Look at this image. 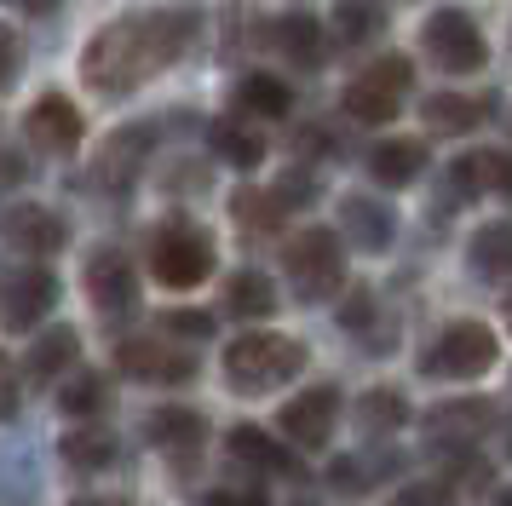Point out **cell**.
<instances>
[{
	"instance_id": "6da1fadb",
	"label": "cell",
	"mask_w": 512,
	"mask_h": 506,
	"mask_svg": "<svg viewBox=\"0 0 512 506\" xmlns=\"http://www.w3.org/2000/svg\"><path fill=\"white\" fill-rule=\"evenodd\" d=\"M190 41H196V12L190 6H162V12H144V18H116L87 41L81 75L104 98H121L139 81H150L156 69H167Z\"/></svg>"
},
{
	"instance_id": "7a4b0ae2",
	"label": "cell",
	"mask_w": 512,
	"mask_h": 506,
	"mask_svg": "<svg viewBox=\"0 0 512 506\" xmlns=\"http://www.w3.org/2000/svg\"><path fill=\"white\" fill-rule=\"evenodd\" d=\"M300 368H305V345L288 340V334H271V328H248L225 345V380H231V391H248V397L288 386Z\"/></svg>"
},
{
	"instance_id": "3957f363",
	"label": "cell",
	"mask_w": 512,
	"mask_h": 506,
	"mask_svg": "<svg viewBox=\"0 0 512 506\" xmlns=\"http://www.w3.org/2000/svg\"><path fill=\"white\" fill-rule=\"evenodd\" d=\"M150 271H156V282H167V288H202L213 276V242L196 225L173 219V225L150 242Z\"/></svg>"
},
{
	"instance_id": "277c9868",
	"label": "cell",
	"mask_w": 512,
	"mask_h": 506,
	"mask_svg": "<svg viewBox=\"0 0 512 506\" xmlns=\"http://www.w3.org/2000/svg\"><path fill=\"white\" fill-rule=\"evenodd\" d=\"M415 81V69H409V58H374L357 81L346 87V115L351 121H363V127H386L397 110H403V87Z\"/></svg>"
},
{
	"instance_id": "5b68a950",
	"label": "cell",
	"mask_w": 512,
	"mask_h": 506,
	"mask_svg": "<svg viewBox=\"0 0 512 506\" xmlns=\"http://www.w3.org/2000/svg\"><path fill=\"white\" fill-rule=\"evenodd\" d=\"M288 276H294V294L300 299H328L340 294V236L328 225H305L294 242H288Z\"/></svg>"
},
{
	"instance_id": "8992f818",
	"label": "cell",
	"mask_w": 512,
	"mask_h": 506,
	"mask_svg": "<svg viewBox=\"0 0 512 506\" xmlns=\"http://www.w3.org/2000/svg\"><path fill=\"white\" fill-rule=\"evenodd\" d=\"M495 363H501V340L484 322H449L426 351V374H449V380H478Z\"/></svg>"
},
{
	"instance_id": "52a82bcc",
	"label": "cell",
	"mask_w": 512,
	"mask_h": 506,
	"mask_svg": "<svg viewBox=\"0 0 512 506\" xmlns=\"http://www.w3.org/2000/svg\"><path fill=\"white\" fill-rule=\"evenodd\" d=\"M420 41H426V52H432V64L449 69V75H472V69H484V58H489L484 29L466 18L461 6H443V12H432V18H426V29H420Z\"/></svg>"
},
{
	"instance_id": "ba28073f",
	"label": "cell",
	"mask_w": 512,
	"mask_h": 506,
	"mask_svg": "<svg viewBox=\"0 0 512 506\" xmlns=\"http://www.w3.org/2000/svg\"><path fill=\"white\" fill-rule=\"evenodd\" d=\"M87 299H93L104 317H133L139 311V276L127 271V259L110 248H98L87 259Z\"/></svg>"
},
{
	"instance_id": "9c48e42d",
	"label": "cell",
	"mask_w": 512,
	"mask_h": 506,
	"mask_svg": "<svg viewBox=\"0 0 512 506\" xmlns=\"http://www.w3.org/2000/svg\"><path fill=\"white\" fill-rule=\"evenodd\" d=\"M52 299H58L52 271H6L0 276V322L6 328H35L52 311Z\"/></svg>"
},
{
	"instance_id": "30bf717a",
	"label": "cell",
	"mask_w": 512,
	"mask_h": 506,
	"mask_svg": "<svg viewBox=\"0 0 512 506\" xmlns=\"http://www.w3.org/2000/svg\"><path fill=\"white\" fill-rule=\"evenodd\" d=\"M116 363L133 380H167V386H179V380L196 374V357H190L185 345H167V340H121Z\"/></svg>"
},
{
	"instance_id": "8fae6325",
	"label": "cell",
	"mask_w": 512,
	"mask_h": 506,
	"mask_svg": "<svg viewBox=\"0 0 512 506\" xmlns=\"http://www.w3.org/2000/svg\"><path fill=\"white\" fill-rule=\"evenodd\" d=\"M334 420H340V391L334 386H311L300 391L288 409H282V432L294 437L300 449H323L334 437Z\"/></svg>"
},
{
	"instance_id": "7c38bea8",
	"label": "cell",
	"mask_w": 512,
	"mask_h": 506,
	"mask_svg": "<svg viewBox=\"0 0 512 506\" xmlns=\"http://www.w3.org/2000/svg\"><path fill=\"white\" fill-rule=\"evenodd\" d=\"M0 236H6V248H18V253H58L64 242H70V225L52 213V207H12L6 219H0Z\"/></svg>"
},
{
	"instance_id": "4fadbf2b",
	"label": "cell",
	"mask_w": 512,
	"mask_h": 506,
	"mask_svg": "<svg viewBox=\"0 0 512 506\" xmlns=\"http://www.w3.org/2000/svg\"><path fill=\"white\" fill-rule=\"evenodd\" d=\"M29 138H35L41 150H75V144H81V110H75L64 92L35 98V110H29Z\"/></svg>"
},
{
	"instance_id": "5bb4252c",
	"label": "cell",
	"mask_w": 512,
	"mask_h": 506,
	"mask_svg": "<svg viewBox=\"0 0 512 506\" xmlns=\"http://www.w3.org/2000/svg\"><path fill=\"white\" fill-rule=\"evenodd\" d=\"M340 225H346L351 248H363V253L392 248V236H397L392 207H380L374 196H346V202H340Z\"/></svg>"
},
{
	"instance_id": "9a60e30c",
	"label": "cell",
	"mask_w": 512,
	"mask_h": 506,
	"mask_svg": "<svg viewBox=\"0 0 512 506\" xmlns=\"http://www.w3.org/2000/svg\"><path fill=\"white\" fill-rule=\"evenodd\" d=\"M495 426V403H443V409H432V420H426V437H438V443H478V437Z\"/></svg>"
},
{
	"instance_id": "2e32d148",
	"label": "cell",
	"mask_w": 512,
	"mask_h": 506,
	"mask_svg": "<svg viewBox=\"0 0 512 506\" xmlns=\"http://www.w3.org/2000/svg\"><path fill=\"white\" fill-rule=\"evenodd\" d=\"M75 357H81V334L58 322V328H47L41 340L29 345V357H24V363H29V380H41V386H52L58 374H70V363H75Z\"/></svg>"
},
{
	"instance_id": "e0dca14e",
	"label": "cell",
	"mask_w": 512,
	"mask_h": 506,
	"mask_svg": "<svg viewBox=\"0 0 512 506\" xmlns=\"http://www.w3.org/2000/svg\"><path fill=\"white\" fill-rule=\"evenodd\" d=\"M271 35H277V52H282V58H294L300 69H317V64L328 58L323 29H317V18H305V12H294V18H277V23H271Z\"/></svg>"
},
{
	"instance_id": "ac0fdd59",
	"label": "cell",
	"mask_w": 512,
	"mask_h": 506,
	"mask_svg": "<svg viewBox=\"0 0 512 506\" xmlns=\"http://www.w3.org/2000/svg\"><path fill=\"white\" fill-rule=\"evenodd\" d=\"M420 167H426V150H420L415 138H386L380 150H369V173L380 184H415L420 179Z\"/></svg>"
},
{
	"instance_id": "d6986e66",
	"label": "cell",
	"mask_w": 512,
	"mask_h": 506,
	"mask_svg": "<svg viewBox=\"0 0 512 506\" xmlns=\"http://www.w3.org/2000/svg\"><path fill=\"white\" fill-rule=\"evenodd\" d=\"M277 311V288H271V276L265 271H236L225 282V317H271Z\"/></svg>"
},
{
	"instance_id": "ffe728a7",
	"label": "cell",
	"mask_w": 512,
	"mask_h": 506,
	"mask_svg": "<svg viewBox=\"0 0 512 506\" xmlns=\"http://www.w3.org/2000/svg\"><path fill=\"white\" fill-rule=\"evenodd\" d=\"M472 271L489 276V282H501V276L512 271V225L507 219H495V225H478V236H472Z\"/></svg>"
},
{
	"instance_id": "44dd1931",
	"label": "cell",
	"mask_w": 512,
	"mask_h": 506,
	"mask_svg": "<svg viewBox=\"0 0 512 506\" xmlns=\"http://www.w3.org/2000/svg\"><path fill=\"white\" fill-rule=\"evenodd\" d=\"M144 156H150V127H121V133L104 144V156H98V179L127 184V173H133Z\"/></svg>"
},
{
	"instance_id": "7402d4cb",
	"label": "cell",
	"mask_w": 512,
	"mask_h": 506,
	"mask_svg": "<svg viewBox=\"0 0 512 506\" xmlns=\"http://www.w3.org/2000/svg\"><path fill=\"white\" fill-rule=\"evenodd\" d=\"M208 138H213V150L231 161V167H242V173H254L259 161H265V138L248 133V127H242V121H231V115H225V121H213Z\"/></svg>"
},
{
	"instance_id": "603a6c76",
	"label": "cell",
	"mask_w": 512,
	"mask_h": 506,
	"mask_svg": "<svg viewBox=\"0 0 512 506\" xmlns=\"http://www.w3.org/2000/svg\"><path fill=\"white\" fill-rule=\"evenodd\" d=\"M231 455L242 460V466H254V472H294V455H288L282 443H271L259 426H236L231 432Z\"/></svg>"
},
{
	"instance_id": "cb8c5ba5",
	"label": "cell",
	"mask_w": 512,
	"mask_h": 506,
	"mask_svg": "<svg viewBox=\"0 0 512 506\" xmlns=\"http://www.w3.org/2000/svg\"><path fill=\"white\" fill-rule=\"evenodd\" d=\"M236 104L248 115L277 121V115H288V104H294V87H282L277 75H242V81H236Z\"/></svg>"
},
{
	"instance_id": "d4e9b609",
	"label": "cell",
	"mask_w": 512,
	"mask_h": 506,
	"mask_svg": "<svg viewBox=\"0 0 512 506\" xmlns=\"http://www.w3.org/2000/svg\"><path fill=\"white\" fill-rule=\"evenodd\" d=\"M478 104L472 98H461V92H432L426 104H420V121L432 127V133H472L478 127Z\"/></svg>"
},
{
	"instance_id": "484cf974",
	"label": "cell",
	"mask_w": 512,
	"mask_h": 506,
	"mask_svg": "<svg viewBox=\"0 0 512 506\" xmlns=\"http://www.w3.org/2000/svg\"><path fill=\"white\" fill-rule=\"evenodd\" d=\"M455 184L461 190H507V156L501 150H466L461 161H455Z\"/></svg>"
},
{
	"instance_id": "4316f807",
	"label": "cell",
	"mask_w": 512,
	"mask_h": 506,
	"mask_svg": "<svg viewBox=\"0 0 512 506\" xmlns=\"http://www.w3.org/2000/svg\"><path fill=\"white\" fill-rule=\"evenodd\" d=\"M64 460L81 466V472L110 466V460H116V432H110V426H81V432L64 437Z\"/></svg>"
},
{
	"instance_id": "83f0119b",
	"label": "cell",
	"mask_w": 512,
	"mask_h": 506,
	"mask_svg": "<svg viewBox=\"0 0 512 506\" xmlns=\"http://www.w3.org/2000/svg\"><path fill=\"white\" fill-rule=\"evenodd\" d=\"M202 432H208V426H202V414L196 409H162L156 420H150V437L167 443L173 455H190V449L202 443Z\"/></svg>"
},
{
	"instance_id": "f1b7e54d",
	"label": "cell",
	"mask_w": 512,
	"mask_h": 506,
	"mask_svg": "<svg viewBox=\"0 0 512 506\" xmlns=\"http://www.w3.org/2000/svg\"><path fill=\"white\" fill-rule=\"evenodd\" d=\"M64 414H75V420H93L98 409H110V386H104V374H75V380H64Z\"/></svg>"
},
{
	"instance_id": "f546056e",
	"label": "cell",
	"mask_w": 512,
	"mask_h": 506,
	"mask_svg": "<svg viewBox=\"0 0 512 506\" xmlns=\"http://www.w3.org/2000/svg\"><path fill=\"white\" fill-rule=\"evenodd\" d=\"M357 420H363L369 432H397V426L409 420V409H403V391H392V386H374L369 397H363V409H357Z\"/></svg>"
},
{
	"instance_id": "4dcf8cb0",
	"label": "cell",
	"mask_w": 512,
	"mask_h": 506,
	"mask_svg": "<svg viewBox=\"0 0 512 506\" xmlns=\"http://www.w3.org/2000/svg\"><path fill=\"white\" fill-rule=\"evenodd\" d=\"M231 213L242 219V230L254 225V230H277L282 225V207H277V196H265V190H254V184H242L231 196Z\"/></svg>"
},
{
	"instance_id": "1f68e13d",
	"label": "cell",
	"mask_w": 512,
	"mask_h": 506,
	"mask_svg": "<svg viewBox=\"0 0 512 506\" xmlns=\"http://www.w3.org/2000/svg\"><path fill=\"white\" fill-rule=\"evenodd\" d=\"M380 23L386 18H380L374 0H340V41H369Z\"/></svg>"
},
{
	"instance_id": "d6a6232c",
	"label": "cell",
	"mask_w": 512,
	"mask_h": 506,
	"mask_svg": "<svg viewBox=\"0 0 512 506\" xmlns=\"http://www.w3.org/2000/svg\"><path fill=\"white\" fill-rule=\"evenodd\" d=\"M386 506H455V489L449 483H415V489H403L397 501Z\"/></svg>"
},
{
	"instance_id": "836d02e7",
	"label": "cell",
	"mask_w": 512,
	"mask_h": 506,
	"mask_svg": "<svg viewBox=\"0 0 512 506\" xmlns=\"http://www.w3.org/2000/svg\"><path fill=\"white\" fill-rule=\"evenodd\" d=\"M167 334H173V340H208L213 317H202V311H173V317H167Z\"/></svg>"
},
{
	"instance_id": "e575fe53",
	"label": "cell",
	"mask_w": 512,
	"mask_h": 506,
	"mask_svg": "<svg viewBox=\"0 0 512 506\" xmlns=\"http://www.w3.org/2000/svg\"><path fill=\"white\" fill-rule=\"evenodd\" d=\"M18 414V368L0 357V420H12Z\"/></svg>"
},
{
	"instance_id": "d590c367",
	"label": "cell",
	"mask_w": 512,
	"mask_h": 506,
	"mask_svg": "<svg viewBox=\"0 0 512 506\" xmlns=\"http://www.w3.org/2000/svg\"><path fill=\"white\" fill-rule=\"evenodd\" d=\"M18 75V41H12V29H0V87Z\"/></svg>"
},
{
	"instance_id": "8d00e7d4",
	"label": "cell",
	"mask_w": 512,
	"mask_h": 506,
	"mask_svg": "<svg viewBox=\"0 0 512 506\" xmlns=\"http://www.w3.org/2000/svg\"><path fill=\"white\" fill-rule=\"evenodd\" d=\"M202 506H265L259 495H236V489H219V495H208Z\"/></svg>"
},
{
	"instance_id": "74e56055",
	"label": "cell",
	"mask_w": 512,
	"mask_h": 506,
	"mask_svg": "<svg viewBox=\"0 0 512 506\" xmlns=\"http://www.w3.org/2000/svg\"><path fill=\"white\" fill-rule=\"evenodd\" d=\"M369 322V294H351L346 299V328H363Z\"/></svg>"
},
{
	"instance_id": "f35d334b",
	"label": "cell",
	"mask_w": 512,
	"mask_h": 506,
	"mask_svg": "<svg viewBox=\"0 0 512 506\" xmlns=\"http://www.w3.org/2000/svg\"><path fill=\"white\" fill-rule=\"evenodd\" d=\"M6 179H24V156H0V184Z\"/></svg>"
},
{
	"instance_id": "ab89813d",
	"label": "cell",
	"mask_w": 512,
	"mask_h": 506,
	"mask_svg": "<svg viewBox=\"0 0 512 506\" xmlns=\"http://www.w3.org/2000/svg\"><path fill=\"white\" fill-rule=\"evenodd\" d=\"M75 506H133V501H110V495H87V501H75Z\"/></svg>"
},
{
	"instance_id": "60d3db41",
	"label": "cell",
	"mask_w": 512,
	"mask_h": 506,
	"mask_svg": "<svg viewBox=\"0 0 512 506\" xmlns=\"http://www.w3.org/2000/svg\"><path fill=\"white\" fill-rule=\"evenodd\" d=\"M18 6H29V12H47L52 0H18Z\"/></svg>"
}]
</instances>
